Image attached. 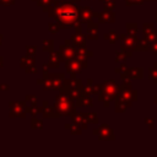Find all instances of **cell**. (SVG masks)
<instances>
[{
  "label": "cell",
  "instance_id": "cell-1",
  "mask_svg": "<svg viewBox=\"0 0 157 157\" xmlns=\"http://www.w3.org/2000/svg\"><path fill=\"white\" fill-rule=\"evenodd\" d=\"M78 9L74 4H64L58 9V20L65 25H74L77 21Z\"/></svg>",
  "mask_w": 157,
  "mask_h": 157
},
{
  "label": "cell",
  "instance_id": "cell-2",
  "mask_svg": "<svg viewBox=\"0 0 157 157\" xmlns=\"http://www.w3.org/2000/svg\"><path fill=\"white\" fill-rule=\"evenodd\" d=\"M121 43H123V47L128 45L129 49H132L135 44H137V40L135 38H126V36H121Z\"/></svg>",
  "mask_w": 157,
  "mask_h": 157
},
{
  "label": "cell",
  "instance_id": "cell-3",
  "mask_svg": "<svg viewBox=\"0 0 157 157\" xmlns=\"http://www.w3.org/2000/svg\"><path fill=\"white\" fill-rule=\"evenodd\" d=\"M78 15L81 16V20L83 21H87L91 16V9L90 7H82L80 11H78Z\"/></svg>",
  "mask_w": 157,
  "mask_h": 157
},
{
  "label": "cell",
  "instance_id": "cell-4",
  "mask_svg": "<svg viewBox=\"0 0 157 157\" xmlns=\"http://www.w3.org/2000/svg\"><path fill=\"white\" fill-rule=\"evenodd\" d=\"M101 18H102L104 22H107V21L113 22V21H114V15H113L110 11H104V12L101 15Z\"/></svg>",
  "mask_w": 157,
  "mask_h": 157
},
{
  "label": "cell",
  "instance_id": "cell-5",
  "mask_svg": "<svg viewBox=\"0 0 157 157\" xmlns=\"http://www.w3.org/2000/svg\"><path fill=\"white\" fill-rule=\"evenodd\" d=\"M74 42L76 44H83V37L81 34H75L74 36Z\"/></svg>",
  "mask_w": 157,
  "mask_h": 157
},
{
  "label": "cell",
  "instance_id": "cell-6",
  "mask_svg": "<svg viewBox=\"0 0 157 157\" xmlns=\"http://www.w3.org/2000/svg\"><path fill=\"white\" fill-rule=\"evenodd\" d=\"M128 5H135V4H141L142 0H125Z\"/></svg>",
  "mask_w": 157,
  "mask_h": 157
},
{
  "label": "cell",
  "instance_id": "cell-7",
  "mask_svg": "<svg viewBox=\"0 0 157 157\" xmlns=\"http://www.w3.org/2000/svg\"><path fill=\"white\" fill-rule=\"evenodd\" d=\"M156 20H157V15H156Z\"/></svg>",
  "mask_w": 157,
  "mask_h": 157
}]
</instances>
